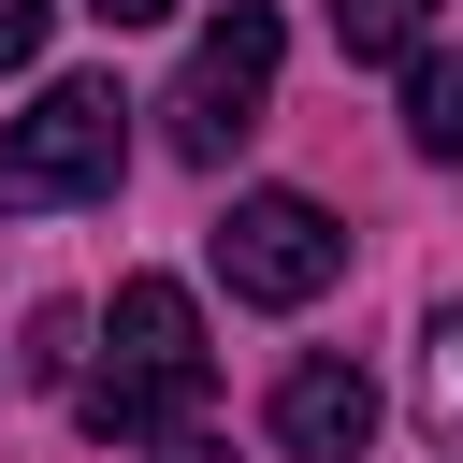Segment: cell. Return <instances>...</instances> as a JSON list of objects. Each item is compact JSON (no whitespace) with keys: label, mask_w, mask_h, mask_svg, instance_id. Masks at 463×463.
Masks as SVG:
<instances>
[{"label":"cell","mask_w":463,"mask_h":463,"mask_svg":"<svg viewBox=\"0 0 463 463\" xmlns=\"http://www.w3.org/2000/svg\"><path fill=\"white\" fill-rule=\"evenodd\" d=\"M203 304L174 289V275H130L116 289V318H101V362L72 376V420L101 434V449H145V434H174L188 405H203Z\"/></svg>","instance_id":"6da1fadb"},{"label":"cell","mask_w":463,"mask_h":463,"mask_svg":"<svg viewBox=\"0 0 463 463\" xmlns=\"http://www.w3.org/2000/svg\"><path fill=\"white\" fill-rule=\"evenodd\" d=\"M116 159H130V101H116V72H58L29 116H0V217L101 203Z\"/></svg>","instance_id":"7a4b0ae2"},{"label":"cell","mask_w":463,"mask_h":463,"mask_svg":"<svg viewBox=\"0 0 463 463\" xmlns=\"http://www.w3.org/2000/svg\"><path fill=\"white\" fill-rule=\"evenodd\" d=\"M275 58H289V43H275V14H260V0H232V14L188 43V72H174V101H159V145H174L188 174H217V159H232V145L275 116Z\"/></svg>","instance_id":"3957f363"},{"label":"cell","mask_w":463,"mask_h":463,"mask_svg":"<svg viewBox=\"0 0 463 463\" xmlns=\"http://www.w3.org/2000/svg\"><path fill=\"white\" fill-rule=\"evenodd\" d=\"M217 275H232V304H318L333 275H347V232L304 203V188H246L232 217H217Z\"/></svg>","instance_id":"277c9868"},{"label":"cell","mask_w":463,"mask_h":463,"mask_svg":"<svg viewBox=\"0 0 463 463\" xmlns=\"http://www.w3.org/2000/svg\"><path fill=\"white\" fill-rule=\"evenodd\" d=\"M362 434H376L362 362H289V376H275V449H289V463H362Z\"/></svg>","instance_id":"5b68a950"},{"label":"cell","mask_w":463,"mask_h":463,"mask_svg":"<svg viewBox=\"0 0 463 463\" xmlns=\"http://www.w3.org/2000/svg\"><path fill=\"white\" fill-rule=\"evenodd\" d=\"M405 145L420 159H463V58L449 43H405Z\"/></svg>","instance_id":"8992f818"},{"label":"cell","mask_w":463,"mask_h":463,"mask_svg":"<svg viewBox=\"0 0 463 463\" xmlns=\"http://www.w3.org/2000/svg\"><path fill=\"white\" fill-rule=\"evenodd\" d=\"M420 434H434V449L463 463V304H449V318L420 333Z\"/></svg>","instance_id":"52a82bcc"},{"label":"cell","mask_w":463,"mask_h":463,"mask_svg":"<svg viewBox=\"0 0 463 463\" xmlns=\"http://www.w3.org/2000/svg\"><path fill=\"white\" fill-rule=\"evenodd\" d=\"M420 29H434V0H333V43L347 58H405Z\"/></svg>","instance_id":"ba28073f"},{"label":"cell","mask_w":463,"mask_h":463,"mask_svg":"<svg viewBox=\"0 0 463 463\" xmlns=\"http://www.w3.org/2000/svg\"><path fill=\"white\" fill-rule=\"evenodd\" d=\"M14 362H29V376H43V391H72V376H87V304H43V318H29V347H14Z\"/></svg>","instance_id":"9c48e42d"},{"label":"cell","mask_w":463,"mask_h":463,"mask_svg":"<svg viewBox=\"0 0 463 463\" xmlns=\"http://www.w3.org/2000/svg\"><path fill=\"white\" fill-rule=\"evenodd\" d=\"M43 14H58V0H0V72H29V58H43Z\"/></svg>","instance_id":"30bf717a"},{"label":"cell","mask_w":463,"mask_h":463,"mask_svg":"<svg viewBox=\"0 0 463 463\" xmlns=\"http://www.w3.org/2000/svg\"><path fill=\"white\" fill-rule=\"evenodd\" d=\"M145 449H159V463H232V449H217V434H188V420H174V434H145Z\"/></svg>","instance_id":"8fae6325"},{"label":"cell","mask_w":463,"mask_h":463,"mask_svg":"<svg viewBox=\"0 0 463 463\" xmlns=\"http://www.w3.org/2000/svg\"><path fill=\"white\" fill-rule=\"evenodd\" d=\"M87 14H101V29H159L174 0H87Z\"/></svg>","instance_id":"7c38bea8"}]
</instances>
